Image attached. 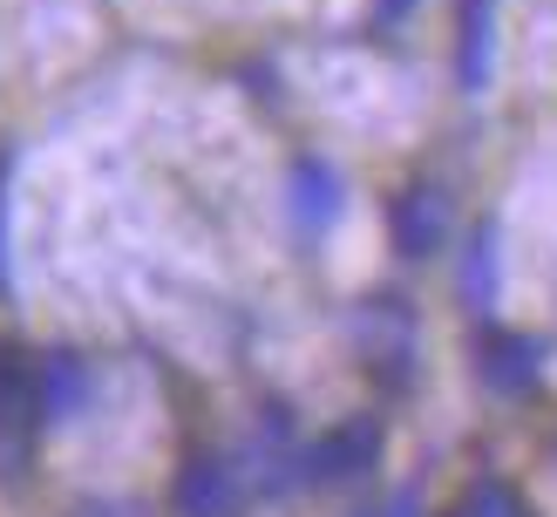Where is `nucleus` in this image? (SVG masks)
<instances>
[{
	"instance_id": "f257e3e1",
	"label": "nucleus",
	"mask_w": 557,
	"mask_h": 517,
	"mask_svg": "<svg viewBox=\"0 0 557 517\" xmlns=\"http://www.w3.org/2000/svg\"><path fill=\"white\" fill-rule=\"evenodd\" d=\"M35 429H41V408H35V361H27V347L0 341V483H21V477H27Z\"/></svg>"
},
{
	"instance_id": "f03ea898",
	"label": "nucleus",
	"mask_w": 557,
	"mask_h": 517,
	"mask_svg": "<svg viewBox=\"0 0 557 517\" xmlns=\"http://www.w3.org/2000/svg\"><path fill=\"white\" fill-rule=\"evenodd\" d=\"M374 456H381V422L374 416H360V422H341V429H326L306 456H293V470L306 483H354V477H368L374 470Z\"/></svg>"
},
{
	"instance_id": "7ed1b4c3",
	"label": "nucleus",
	"mask_w": 557,
	"mask_h": 517,
	"mask_svg": "<svg viewBox=\"0 0 557 517\" xmlns=\"http://www.w3.org/2000/svg\"><path fill=\"white\" fill-rule=\"evenodd\" d=\"M89 361H82L75 347H48L35 354V408H41V429H62L75 422L82 408H89Z\"/></svg>"
},
{
	"instance_id": "20e7f679",
	"label": "nucleus",
	"mask_w": 557,
	"mask_h": 517,
	"mask_svg": "<svg viewBox=\"0 0 557 517\" xmlns=\"http://www.w3.org/2000/svg\"><path fill=\"white\" fill-rule=\"evenodd\" d=\"M238 504H245V483L225 456H190L177 470V490H171L177 517H238Z\"/></svg>"
},
{
	"instance_id": "39448f33",
	"label": "nucleus",
	"mask_w": 557,
	"mask_h": 517,
	"mask_svg": "<svg viewBox=\"0 0 557 517\" xmlns=\"http://www.w3.org/2000/svg\"><path fill=\"white\" fill-rule=\"evenodd\" d=\"M476 374L490 381L496 395H531L537 374H544L537 341H531V334H510V327H490L483 347H476Z\"/></svg>"
},
{
	"instance_id": "423d86ee",
	"label": "nucleus",
	"mask_w": 557,
	"mask_h": 517,
	"mask_svg": "<svg viewBox=\"0 0 557 517\" xmlns=\"http://www.w3.org/2000/svg\"><path fill=\"white\" fill-rule=\"evenodd\" d=\"M395 253L401 259H429L435 245H442V232H449V205H442V190L435 184H414V190H401L395 198Z\"/></svg>"
},
{
	"instance_id": "0eeeda50",
	"label": "nucleus",
	"mask_w": 557,
	"mask_h": 517,
	"mask_svg": "<svg viewBox=\"0 0 557 517\" xmlns=\"http://www.w3.org/2000/svg\"><path fill=\"white\" fill-rule=\"evenodd\" d=\"M496 69V0H462V35H456V82L462 96H483Z\"/></svg>"
},
{
	"instance_id": "6e6552de",
	"label": "nucleus",
	"mask_w": 557,
	"mask_h": 517,
	"mask_svg": "<svg viewBox=\"0 0 557 517\" xmlns=\"http://www.w3.org/2000/svg\"><path fill=\"white\" fill-rule=\"evenodd\" d=\"M293 218L306 232H320L341 218V171H333L326 157H299L293 163Z\"/></svg>"
},
{
	"instance_id": "1a4fd4ad",
	"label": "nucleus",
	"mask_w": 557,
	"mask_h": 517,
	"mask_svg": "<svg viewBox=\"0 0 557 517\" xmlns=\"http://www.w3.org/2000/svg\"><path fill=\"white\" fill-rule=\"evenodd\" d=\"M462 299H469V313L496 307V225H476V238L462 253Z\"/></svg>"
},
{
	"instance_id": "9d476101",
	"label": "nucleus",
	"mask_w": 557,
	"mask_h": 517,
	"mask_svg": "<svg viewBox=\"0 0 557 517\" xmlns=\"http://www.w3.org/2000/svg\"><path fill=\"white\" fill-rule=\"evenodd\" d=\"M462 510H469V517H531V510H523V497H517V490H510V483H496V477L469 483Z\"/></svg>"
},
{
	"instance_id": "9b49d317",
	"label": "nucleus",
	"mask_w": 557,
	"mask_h": 517,
	"mask_svg": "<svg viewBox=\"0 0 557 517\" xmlns=\"http://www.w3.org/2000/svg\"><path fill=\"white\" fill-rule=\"evenodd\" d=\"M14 171H21V150L14 144H0V299L14 293V272H8V211H14Z\"/></svg>"
},
{
	"instance_id": "f8f14e48",
	"label": "nucleus",
	"mask_w": 557,
	"mask_h": 517,
	"mask_svg": "<svg viewBox=\"0 0 557 517\" xmlns=\"http://www.w3.org/2000/svg\"><path fill=\"white\" fill-rule=\"evenodd\" d=\"M414 8H422V0H374V21H387V27H395V21H408Z\"/></svg>"
},
{
	"instance_id": "ddd939ff",
	"label": "nucleus",
	"mask_w": 557,
	"mask_h": 517,
	"mask_svg": "<svg viewBox=\"0 0 557 517\" xmlns=\"http://www.w3.org/2000/svg\"><path fill=\"white\" fill-rule=\"evenodd\" d=\"M374 517H422V504H414V490H401V497L387 504V510H374Z\"/></svg>"
},
{
	"instance_id": "4468645a",
	"label": "nucleus",
	"mask_w": 557,
	"mask_h": 517,
	"mask_svg": "<svg viewBox=\"0 0 557 517\" xmlns=\"http://www.w3.org/2000/svg\"><path fill=\"white\" fill-rule=\"evenodd\" d=\"M449 517H469V510H462V504H456V510H449Z\"/></svg>"
}]
</instances>
